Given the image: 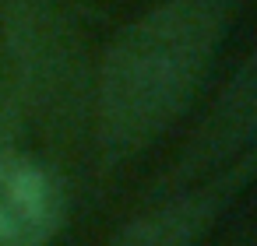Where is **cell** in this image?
<instances>
[{"mask_svg":"<svg viewBox=\"0 0 257 246\" xmlns=\"http://www.w3.org/2000/svg\"><path fill=\"white\" fill-rule=\"evenodd\" d=\"M243 0H162L102 53L92 81V144L120 169L155 144L197 99Z\"/></svg>","mask_w":257,"mask_h":246,"instance_id":"1","label":"cell"},{"mask_svg":"<svg viewBox=\"0 0 257 246\" xmlns=\"http://www.w3.org/2000/svg\"><path fill=\"white\" fill-rule=\"evenodd\" d=\"M0 71L22 102L25 127H36L53 155L85 144L95 64L60 0H0Z\"/></svg>","mask_w":257,"mask_h":246,"instance_id":"2","label":"cell"},{"mask_svg":"<svg viewBox=\"0 0 257 246\" xmlns=\"http://www.w3.org/2000/svg\"><path fill=\"white\" fill-rule=\"evenodd\" d=\"M253 137H257V60L246 57L232 71L225 88L215 95V102L208 106V113L201 116L180 158L159 179L152 197L176 193L236 165L239 158L253 155Z\"/></svg>","mask_w":257,"mask_h":246,"instance_id":"3","label":"cell"},{"mask_svg":"<svg viewBox=\"0 0 257 246\" xmlns=\"http://www.w3.org/2000/svg\"><path fill=\"white\" fill-rule=\"evenodd\" d=\"M250 176H253V155L239 158L236 165L194 186H183L166 197H152L145 211L123 221L99 246H197L236 204V197L250 186Z\"/></svg>","mask_w":257,"mask_h":246,"instance_id":"4","label":"cell"}]
</instances>
